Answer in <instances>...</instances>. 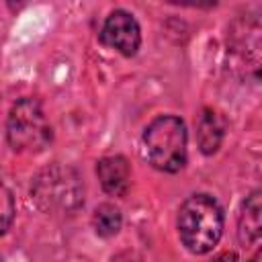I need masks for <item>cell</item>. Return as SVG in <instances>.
<instances>
[{"mask_svg":"<svg viewBox=\"0 0 262 262\" xmlns=\"http://www.w3.org/2000/svg\"><path fill=\"white\" fill-rule=\"evenodd\" d=\"M100 41L108 47H115L123 55L131 57L137 53V49L141 45L139 25L129 12L113 10L104 20V27L100 31Z\"/></svg>","mask_w":262,"mask_h":262,"instance_id":"8992f818","label":"cell"},{"mask_svg":"<svg viewBox=\"0 0 262 262\" xmlns=\"http://www.w3.org/2000/svg\"><path fill=\"white\" fill-rule=\"evenodd\" d=\"M53 133L37 98H20L8 113L6 139L14 151H41Z\"/></svg>","mask_w":262,"mask_h":262,"instance_id":"277c9868","label":"cell"},{"mask_svg":"<svg viewBox=\"0 0 262 262\" xmlns=\"http://www.w3.org/2000/svg\"><path fill=\"white\" fill-rule=\"evenodd\" d=\"M211 262H237V254L235 252H223V254H219L215 260H211Z\"/></svg>","mask_w":262,"mask_h":262,"instance_id":"7c38bea8","label":"cell"},{"mask_svg":"<svg viewBox=\"0 0 262 262\" xmlns=\"http://www.w3.org/2000/svg\"><path fill=\"white\" fill-rule=\"evenodd\" d=\"M14 217V203L8 188H2V231H8L10 221Z\"/></svg>","mask_w":262,"mask_h":262,"instance_id":"8fae6325","label":"cell"},{"mask_svg":"<svg viewBox=\"0 0 262 262\" xmlns=\"http://www.w3.org/2000/svg\"><path fill=\"white\" fill-rule=\"evenodd\" d=\"M143 151L147 162L162 172H178L186 164V127L174 115L151 121L143 133Z\"/></svg>","mask_w":262,"mask_h":262,"instance_id":"7a4b0ae2","label":"cell"},{"mask_svg":"<svg viewBox=\"0 0 262 262\" xmlns=\"http://www.w3.org/2000/svg\"><path fill=\"white\" fill-rule=\"evenodd\" d=\"M178 235L192 254L211 252L223 233V211L209 194L188 196L178 211Z\"/></svg>","mask_w":262,"mask_h":262,"instance_id":"6da1fadb","label":"cell"},{"mask_svg":"<svg viewBox=\"0 0 262 262\" xmlns=\"http://www.w3.org/2000/svg\"><path fill=\"white\" fill-rule=\"evenodd\" d=\"M223 133H225V125L221 121V117L211 111L205 108L196 121V141H199V149L205 156H211L219 149L221 141H223Z\"/></svg>","mask_w":262,"mask_h":262,"instance_id":"9c48e42d","label":"cell"},{"mask_svg":"<svg viewBox=\"0 0 262 262\" xmlns=\"http://www.w3.org/2000/svg\"><path fill=\"white\" fill-rule=\"evenodd\" d=\"M121 223H123V217H121V211L111 205V203H102L94 209V215H92V227L94 231L100 235V237H111L115 233H119L121 229Z\"/></svg>","mask_w":262,"mask_h":262,"instance_id":"30bf717a","label":"cell"},{"mask_svg":"<svg viewBox=\"0 0 262 262\" xmlns=\"http://www.w3.org/2000/svg\"><path fill=\"white\" fill-rule=\"evenodd\" d=\"M31 194L43 211L51 213H74L84 203V186L78 174L57 164L35 176Z\"/></svg>","mask_w":262,"mask_h":262,"instance_id":"3957f363","label":"cell"},{"mask_svg":"<svg viewBox=\"0 0 262 262\" xmlns=\"http://www.w3.org/2000/svg\"><path fill=\"white\" fill-rule=\"evenodd\" d=\"M262 235V188L254 190L242 205L237 219V239L242 246H250Z\"/></svg>","mask_w":262,"mask_h":262,"instance_id":"ba28073f","label":"cell"},{"mask_svg":"<svg viewBox=\"0 0 262 262\" xmlns=\"http://www.w3.org/2000/svg\"><path fill=\"white\" fill-rule=\"evenodd\" d=\"M229 47L244 68H262V12L244 14L233 23Z\"/></svg>","mask_w":262,"mask_h":262,"instance_id":"5b68a950","label":"cell"},{"mask_svg":"<svg viewBox=\"0 0 262 262\" xmlns=\"http://www.w3.org/2000/svg\"><path fill=\"white\" fill-rule=\"evenodd\" d=\"M96 174L104 192L113 196H125L129 190L131 170L123 156H108L96 164Z\"/></svg>","mask_w":262,"mask_h":262,"instance_id":"52a82bcc","label":"cell"}]
</instances>
